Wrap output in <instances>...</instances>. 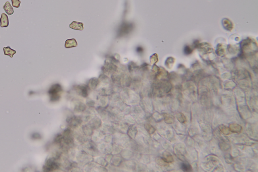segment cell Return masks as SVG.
<instances>
[{"label": "cell", "instance_id": "cell-7", "mask_svg": "<svg viewBox=\"0 0 258 172\" xmlns=\"http://www.w3.org/2000/svg\"><path fill=\"white\" fill-rule=\"evenodd\" d=\"M12 3V6L18 8L20 7L21 1L20 0H11Z\"/></svg>", "mask_w": 258, "mask_h": 172}, {"label": "cell", "instance_id": "cell-1", "mask_svg": "<svg viewBox=\"0 0 258 172\" xmlns=\"http://www.w3.org/2000/svg\"><path fill=\"white\" fill-rule=\"evenodd\" d=\"M61 90L60 86L59 85H55L52 86V88H50V94L52 95L51 98H53L54 100H57V98L58 97V96L57 95V93L59 92Z\"/></svg>", "mask_w": 258, "mask_h": 172}, {"label": "cell", "instance_id": "cell-3", "mask_svg": "<svg viewBox=\"0 0 258 172\" xmlns=\"http://www.w3.org/2000/svg\"><path fill=\"white\" fill-rule=\"evenodd\" d=\"M69 27L73 29L78 30H82L84 29L83 27V24L81 22H77V21H73L70 24Z\"/></svg>", "mask_w": 258, "mask_h": 172}, {"label": "cell", "instance_id": "cell-6", "mask_svg": "<svg viewBox=\"0 0 258 172\" xmlns=\"http://www.w3.org/2000/svg\"><path fill=\"white\" fill-rule=\"evenodd\" d=\"M77 42L76 40L73 38V39H69L67 40L65 42V48H71L73 47H76L77 46Z\"/></svg>", "mask_w": 258, "mask_h": 172}, {"label": "cell", "instance_id": "cell-5", "mask_svg": "<svg viewBox=\"0 0 258 172\" xmlns=\"http://www.w3.org/2000/svg\"><path fill=\"white\" fill-rule=\"evenodd\" d=\"M3 8L6 13L9 15H11L14 13V9L9 2H6L3 6Z\"/></svg>", "mask_w": 258, "mask_h": 172}, {"label": "cell", "instance_id": "cell-2", "mask_svg": "<svg viewBox=\"0 0 258 172\" xmlns=\"http://www.w3.org/2000/svg\"><path fill=\"white\" fill-rule=\"evenodd\" d=\"M0 26L1 27H7L9 26V18L5 13H2L0 18Z\"/></svg>", "mask_w": 258, "mask_h": 172}, {"label": "cell", "instance_id": "cell-4", "mask_svg": "<svg viewBox=\"0 0 258 172\" xmlns=\"http://www.w3.org/2000/svg\"><path fill=\"white\" fill-rule=\"evenodd\" d=\"M3 50H4V55L6 56H9L11 58H13L14 55L16 54V51L13 50L9 46L4 47L3 48Z\"/></svg>", "mask_w": 258, "mask_h": 172}]
</instances>
